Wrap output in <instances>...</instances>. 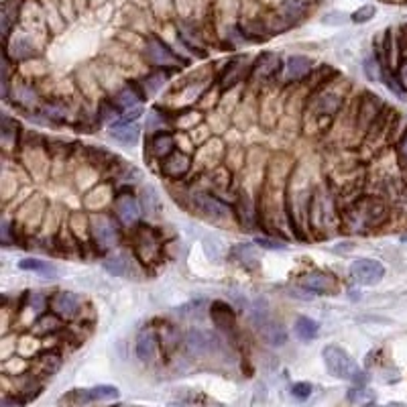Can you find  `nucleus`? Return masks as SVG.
Returning <instances> with one entry per match:
<instances>
[{
	"instance_id": "nucleus-1",
	"label": "nucleus",
	"mask_w": 407,
	"mask_h": 407,
	"mask_svg": "<svg viewBox=\"0 0 407 407\" xmlns=\"http://www.w3.org/2000/svg\"><path fill=\"white\" fill-rule=\"evenodd\" d=\"M387 218V208L383 202L375 198H363L354 202L353 206L344 212V229L351 232L365 234L371 229H377Z\"/></svg>"
},
{
	"instance_id": "nucleus-2",
	"label": "nucleus",
	"mask_w": 407,
	"mask_h": 407,
	"mask_svg": "<svg viewBox=\"0 0 407 407\" xmlns=\"http://www.w3.org/2000/svg\"><path fill=\"white\" fill-rule=\"evenodd\" d=\"M322 358H324L326 371L332 377L342 379V381H351L354 383V387H365L367 372L358 367V363L344 348H340L338 344H328L322 351Z\"/></svg>"
},
{
	"instance_id": "nucleus-3",
	"label": "nucleus",
	"mask_w": 407,
	"mask_h": 407,
	"mask_svg": "<svg viewBox=\"0 0 407 407\" xmlns=\"http://www.w3.org/2000/svg\"><path fill=\"white\" fill-rule=\"evenodd\" d=\"M133 253L145 267L155 265L163 253L159 234L147 224H137L133 231Z\"/></svg>"
},
{
	"instance_id": "nucleus-4",
	"label": "nucleus",
	"mask_w": 407,
	"mask_h": 407,
	"mask_svg": "<svg viewBox=\"0 0 407 407\" xmlns=\"http://www.w3.org/2000/svg\"><path fill=\"white\" fill-rule=\"evenodd\" d=\"M90 238L92 243L102 250H110L119 245L121 241V231H119V220L116 216L110 214H92L88 218Z\"/></svg>"
},
{
	"instance_id": "nucleus-5",
	"label": "nucleus",
	"mask_w": 407,
	"mask_h": 407,
	"mask_svg": "<svg viewBox=\"0 0 407 407\" xmlns=\"http://www.w3.org/2000/svg\"><path fill=\"white\" fill-rule=\"evenodd\" d=\"M142 55H145V61L151 68H159L163 71L177 70V68L183 66V59L174 54V49H169V45L163 43L159 37L155 35L147 37L145 47H142Z\"/></svg>"
},
{
	"instance_id": "nucleus-6",
	"label": "nucleus",
	"mask_w": 407,
	"mask_h": 407,
	"mask_svg": "<svg viewBox=\"0 0 407 407\" xmlns=\"http://www.w3.org/2000/svg\"><path fill=\"white\" fill-rule=\"evenodd\" d=\"M250 320L261 340L269 346H284L287 342V330L284 328V324L277 322L267 310H253Z\"/></svg>"
},
{
	"instance_id": "nucleus-7",
	"label": "nucleus",
	"mask_w": 407,
	"mask_h": 407,
	"mask_svg": "<svg viewBox=\"0 0 407 407\" xmlns=\"http://www.w3.org/2000/svg\"><path fill=\"white\" fill-rule=\"evenodd\" d=\"M342 107V98L332 90H316L310 98L305 110L312 114V121H330Z\"/></svg>"
},
{
	"instance_id": "nucleus-8",
	"label": "nucleus",
	"mask_w": 407,
	"mask_h": 407,
	"mask_svg": "<svg viewBox=\"0 0 407 407\" xmlns=\"http://www.w3.org/2000/svg\"><path fill=\"white\" fill-rule=\"evenodd\" d=\"M183 346L190 356L194 358H204L210 354L218 353L220 348V338L214 334L212 330H204V328H192L186 332L183 336Z\"/></svg>"
},
{
	"instance_id": "nucleus-9",
	"label": "nucleus",
	"mask_w": 407,
	"mask_h": 407,
	"mask_svg": "<svg viewBox=\"0 0 407 407\" xmlns=\"http://www.w3.org/2000/svg\"><path fill=\"white\" fill-rule=\"evenodd\" d=\"M190 198H192V206H194L195 212L206 220L222 222V220L232 218L231 206H226L222 200H218L210 192H194Z\"/></svg>"
},
{
	"instance_id": "nucleus-10",
	"label": "nucleus",
	"mask_w": 407,
	"mask_h": 407,
	"mask_svg": "<svg viewBox=\"0 0 407 407\" xmlns=\"http://www.w3.org/2000/svg\"><path fill=\"white\" fill-rule=\"evenodd\" d=\"M121 391L114 385H96L90 389H75L68 393L61 401L63 403H73V406H86V403H96V401H110L119 399Z\"/></svg>"
},
{
	"instance_id": "nucleus-11",
	"label": "nucleus",
	"mask_w": 407,
	"mask_h": 407,
	"mask_svg": "<svg viewBox=\"0 0 407 407\" xmlns=\"http://www.w3.org/2000/svg\"><path fill=\"white\" fill-rule=\"evenodd\" d=\"M112 208H114V216L123 226H137L139 218H141V204L130 192H121L114 195L112 200Z\"/></svg>"
},
{
	"instance_id": "nucleus-12",
	"label": "nucleus",
	"mask_w": 407,
	"mask_h": 407,
	"mask_svg": "<svg viewBox=\"0 0 407 407\" xmlns=\"http://www.w3.org/2000/svg\"><path fill=\"white\" fill-rule=\"evenodd\" d=\"M351 277L360 285H375L385 277V267L377 259L360 257L351 265Z\"/></svg>"
},
{
	"instance_id": "nucleus-13",
	"label": "nucleus",
	"mask_w": 407,
	"mask_h": 407,
	"mask_svg": "<svg viewBox=\"0 0 407 407\" xmlns=\"http://www.w3.org/2000/svg\"><path fill=\"white\" fill-rule=\"evenodd\" d=\"M300 285L310 296H332L338 291L336 277L328 271H310L301 277Z\"/></svg>"
},
{
	"instance_id": "nucleus-14",
	"label": "nucleus",
	"mask_w": 407,
	"mask_h": 407,
	"mask_svg": "<svg viewBox=\"0 0 407 407\" xmlns=\"http://www.w3.org/2000/svg\"><path fill=\"white\" fill-rule=\"evenodd\" d=\"M383 100L379 96L372 94H363V98L358 100V110H356V126H360L363 130H371V126L377 123V119L383 114Z\"/></svg>"
},
{
	"instance_id": "nucleus-15",
	"label": "nucleus",
	"mask_w": 407,
	"mask_h": 407,
	"mask_svg": "<svg viewBox=\"0 0 407 407\" xmlns=\"http://www.w3.org/2000/svg\"><path fill=\"white\" fill-rule=\"evenodd\" d=\"M47 308L57 318L73 320L78 316V312L82 310V300H80V296H75L71 291H57L49 298Z\"/></svg>"
},
{
	"instance_id": "nucleus-16",
	"label": "nucleus",
	"mask_w": 407,
	"mask_h": 407,
	"mask_svg": "<svg viewBox=\"0 0 407 407\" xmlns=\"http://www.w3.org/2000/svg\"><path fill=\"white\" fill-rule=\"evenodd\" d=\"M161 342H159V334L155 328L147 326L142 328L137 336V342H135V353H137V358L141 363H153L159 354Z\"/></svg>"
},
{
	"instance_id": "nucleus-17",
	"label": "nucleus",
	"mask_w": 407,
	"mask_h": 407,
	"mask_svg": "<svg viewBox=\"0 0 407 407\" xmlns=\"http://www.w3.org/2000/svg\"><path fill=\"white\" fill-rule=\"evenodd\" d=\"M208 314L212 318L216 330L226 332V334H234L236 332V312L226 301H212L210 308H208Z\"/></svg>"
},
{
	"instance_id": "nucleus-18",
	"label": "nucleus",
	"mask_w": 407,
	"mask_h": 407,
	"mask_svg": "<svg viewBox=\"0 0 407 407\" xmlns=\"http://www.w3.org/2000/svg\"><path fill=\"white\" fill-rule=\"evenodd\" d=\"M145 98H147V96H145V90H142V86H139L137 82L124 84L123 88L116 90V94L112 96L114 104L123 110V114L124 112H130V110H137Z\"/></svg>"
},
{
	"instance_id": "nucleus-19",
	"label": "nucleus",
	"mask_w": 407,
	"mask_h": 407,
	"mask_svg": "<svg viewBox=\"0 0 407 407\" xmlns=\"http://www.w3.org/2000/svg\"><path fill=\"white\" fill-rule=\"evenodd\" d=\"M190 169H192V157L179 149H176L169 157L161 161V174L169 179H181L190 174Z\"/></svg>"
},
{
	"instance_id": "nucleus-20",
	"label": "nucleus",
	"mask_w": 407,
	"mask_h": 407,
	"mask_svg": "<svg viewBox=\"0 0 407 407\" xmlns=\"http://www.w3.org/2000/svg\"><path fill=\"white\" fill-rule=\"evenodd\" d=\"M176 147H177L176 137H174L169 130H157V133H151V135H149V141H147V149H149V153L161 161L165 159V157H169V155L176 151Z\"/></svg>"
},
{
	"instance_id": "nucleus-21",
	"label": "nucleus",
	"mask_w": 407,
	"mask_h": 407,
	"mask_svg": "<svg viewBox=\"0 0 407 407\" xmlns=\"http://www.w3.org/2000/svg\"><path fill=\"white\" fill-rule=\"evenodd\" d=\"M281 70V59H279V55L275 54H263L259 59H257V63L250 68V78L253 80H261V82H269V80H273L277 73Z\"/></svg>"
},
{
	"instance_id": "nucleus-22",
	"label": "nucleus",
	"mask_w": 407,
	"mask_h": 407,
	"mask_svg": "<svg viewBox=\"0 0 407 407\" xmlns=\"http://www.w3.org/2000/svg\"><path fill=\"white\" fill-rule=\"evenodd\" d=\"M250 68H248L245 57H234L231 63L226 66V71L222 73V78H220V90H232L236 84H241Z\"/></svg>"
},
{
	"instance_id": "nucleus-23",
	"label": "nucleus",
	"mask_w": 407,
	"mask_h": 407,
	"mask_svg": "<svg viewBox=\"0 0 407 407\" xmlns=\"http://www.w3.org/2000/svg\"><path fill=\"white\" fill-rule=\"evenodd\" d=\"M312 73V61L303 55H291L287 61H285L284 75L285 82H301L305 80L308 75Z\"/></svg>"
},
{
	"instance_id": "nucleus-24",
	"label": "nucleus",
	"mask_w": 407,
	"mask_h": 407,
	"mask_svg": "<svg viewBox=\"0 0 407 407\" xmlns=\"http://www.w3.org/2000/svg\"><path fill=\"white\" fill-rule=\"evenodd\" d=\"M61 363H63V358H61V354L57 353V351H43V353L39 354L35 360H33V367H31V369H33L39 377H51V375L59 371Z\"/></svg>"
},
{
	"instance_id": "nucleus-25",
	"label": "nucleus",
	"mask_w": 407,
	"mask_h": 407,
	"mask_svg": "<svg viewBox=\"0 0 407 407\" xmlns=\"http://www.w3.org/2000/svg\"><path fill=\"white\" fill-rule=\"evenodd\" d=\"M18 269L37 273V275H41V277H45V279H57V277H59V273H57V269H55L54 265H49V263L43 261V259H35V257L20 259V261H18Z\"/></svg>"
},
{
	"instance_id": "nucleus-26",
	"label": "nucleus",
	"mask_w": 407,
	"mask_h": 407,
	"mask_svg": "<svg viewBox=\"0 0 407 407\" xmlns=\"http://www.w3.org/2000/svg\"><path fill=\"white\" fill-rule=\"evenodd\" d=\"M110 137L114 141L123 142V145H135L141 137V126L137 123L133 124H112L110 126Z\"/></svg>"
},
{
	"instance_id": "nucleus-27",
	"label": "nucleus",
	"mask_w": 407,
	"mask_h": 407,
	"mask_svg": "<svg viewBox=\"0 0 407 407\" xmlns=\"http://www.w3.org/2000/svg\"><path fill=\"white\" fill-rule=\"evenodd\" d=\"M310 4H312V0H284L281 2V17L291 25L308 13Z\"/></svg>"
},
{
	"instance_id": "nucleus-28",
	"label": "nucleus",
	"mask_w": 407,
	"mask_h": 407,
	"mask_svg": "<svg viewBox=\"0 0 407 407\" xmlns=\"http://www.w3.org/2000/svg\"><path fill=\"white\" fill-rule=\"evenodd\" d=\"M18 123L17 121H13L11 116H2V121H0V139H2V145H4V149L8 151V149H13V147H17L18 142Z\"/></svg>"
},
{
	"instance_id": "nucleus-29",
	"label": "nucleus",
	"mask_w": 407,
	"mask_h": 407,
	"mask_svg": "<svg viewBox=\"0 0 407 407\" xmlns=\"http://www.w3.org/2000/svg\"><path fill=\"white\" fill-rule=\"evenodd\" d=\"M318 330H320L318 322L308 318V316H300V318L296 320V324H293V332H296V336L300 338V340H303V342L314 340V338L318 336Z\"/></svg>"
},
{
	"instance_id": "nucleus-30",
	"label": "nucleus",
	"mask_w": 407,
	"mask_h": 407,
	"mask_svg": "<svg viewBox=\"0 0 407 407\" xmlns=\"http://www.w3.org/2000/svg\"><path fill=\"white\" fill-rule=\"evenodd\" d=\"M231 255L232 259H234L241 267L255 269V267L259 265V261H257V250L250 247V245H234Z\"/></svg>"
},
{
	"instance_id": "nucleus-31",
	"label": "nucleus",
	"mask_w": 407,
	"mask_h": 407,
	"mask_svg": "<svg viewBox=\"0 0 407 407\" xmlns=\"http://www.w3.org/2000/svg\"><path fill=\"white\" fill-rule=\"evenodd\" d=\"M167 82V71L157 70V71H151V73H147L145 78H142V90H145V96H153V94H157L161 88H163V84Z\"/></svg>"
},
{
	"instance_id": "nucleus-32",
	"label": "nucleus",
	"mask_w": 407,
	"mask_h": 407,
	"mask_svg": "<svg viewBox=\"0 0 407 407\" xmlns=\"http://www.w3.org/2000/svg\"><path fill=\"white\" fill-rule=\"evenodd\" d=\"M61 324H63V320L57 318L51 312H47V314L39 316L33 328H35L37 334H54L57 330H61Z\"/></svg>"
},
{
	"instance_id": "nucleus-33",
	"label": "nucleus",
	"mask_w": 407,
	"mask_h": 407,
	"mask_svg": "<svg viewBox=\"0 0 407 407\" xmlns=\"http://www.w3.org/2000/svg\"><path fill=\"white\" fill-rule=\"evenodd\" d=\"M88 161L92 167H110V165H114L116 163V155H112V153H108L107 149H102V147H90L88 149Z\"/></svg>"
},
{
	"instance_id": "nucleus-34",
	"label": "nucleus",
	"mask_w": 407,
	"mask_h": 407,
	"mask_svg": "<svg viewBox=\"0 0 407 407\" xmlns=\"http://www.w3.org/2000/svg\"><path fill=\"white\" fill-rule=\"evenodd\" d=\"M123 116V110L114 104V100H100L98 102V119L100 123H119Z\"/></svg>"
},
{
	"instance_id": "nucleus-35",
	"label": "nucleus",
	"mask_w": 407,
	"mask_h": 407,
	"mask_svg": "<svg viewBox=\"0 0 407 407\" xmlns=\"http://www.w3.org/2000/svg\"><path fill=\"white\" fill-rule=\"evenodd\" d=\"M141 208L145 210L147 216H151V218H155L157 214L161 212V200L157 192L149 186V188H145L142 190V204Z\"/></svg>"
},
{
	"instance_id": "nucleus-36",
	"label": "nucleus",
	"mask_w": 407,
	"mask_h": 407,
	"mask_svg": "<svg viewBox=\"0 0 407 407\" xmlns=\"http://www.w3.org/2000/svg\"><path fill=\"white\" fill-rule=\"evenodd\" d=\"M13 57L17 59V61H23V59H29V57H33L35 55V47H33V43L27 39V37H18L15 39V43H13Z\"/></svg>"
},
{
	"instance_id": "nucleus-37",
	"label": "nucleus",
	"mask_w": 407,
	"mask_h": 407,
	"mask_svg": "<svg viewBox=\"0 0 407 407\" xmlns=\"http://www.w3.org/2000/svg\"><path fill=\"white\" fill-rule=\"evenodd\" d=\"M346 397L354 406H371V403H375V393L367 389V387H353Z\"/></svg>"
},
{
	"instance_id": "nucleus-38",
	"label": "nucleus",
	"mask_w": 407,
	"mask_h": 407,
	"mask_svg": "<svg viewBox=\"0 0 407 407\" xmlns=\"http://www.w3.org/2000/svg\"><path fill=\"white\" fill-rule=\"evenodd\" d=\"M163 332L159 334V342H161V348L165 351V353H174L176 351V346L179 344V336H177V332L169 326V324H165L163 328H161Z\"/></svg>"
},
{
	"instance_id": "nucleus-39",
	"label": "nucleus",
	"mask_w": 407,
	"mask_h": 407,
	"mask_svg": "<svg viewBox=\"0 0 407 407\" xmlns=\"http://www.w3.org/2000/svg\"><path fill=\"white\" fill-rule=\"evenodd\" d=\"M104 269L114 277H124L126 275V259L123 255H112L104 259Z\"/></svg>"
},
{
	"instance_id": "nucleus-40",
	"label": "nucleus",
	"mask_w": 407,
	"mask_h": 407,
	"mask_svg": "<svg viewBox=\"0 0 407 407\" xmlns=\"http://www.w3.org/2000/svg\"><path fill=\"white\" fill-rule=\"evenodd\" d=\"M385 71L387 70H383V66H381V61L377 57H369L365 61V73L372 82H383L385 80Z\"/></svg>"
},
{
	"instance_id": "nucleus-41",
	"label": "nucleus",
	"mask_w": 407,
	"mask_h": 407,
	"mask_svg": "<svg viewBox=\"0 0 407 407\" xmlns=\"http://www.w3.org/2000/svg\"><path fill=\"white\" fill-rule=\"evenodd\" d=\"M204 308H210V303L204 300H192L190 303L181 305V308H179V312H181V316H183V318H200V314H202V310H204Z\"/></svg>"
},
{
	"instance_id": "nucleus-42",
	"label": "nucleus",
	"mask_w": 407,
	"mask_h": 407,
	"mask_svg": "<svg viewBox=\"0 0 407 407\" xmlns=\"http://www.w3.org/2000/svg\"><path fill=\"white\" fill-rule=\"evenodd\" d=\"M375 15H377V8H375L372 4H365V6H360L358 11H354L351 20H353V23H358V25H363V23H369Z\"/></svg>"
},
{
	"instance_id": "nucleus-43",
	"label": "nucleus",
	"mask_w": 407,
	"mask_h": 407,
	"mask_svg": "<svg viewBox=\"0 0 407 407\" xmlns=\"http://www.w3.org/2000/svg\"><path fill=\"white\" fill-rule=\"evenodd\" d=\"M100 192L107 195V198H104V200H98V204L94 202V195H98L96 188H94V190L86 195V206H88V208H96V206L100 208V206H104V204H107V200H114V195H112V192H110V188H108V186H100ZM100 198H102V195H100Z\"/></svg>"
},
{
	"instance_id": "nucleus-44",
	"label": "nucleus",
	"mask_w": 407,
	"mask_h": 407,
	"mask_svg": "<svg viewBox=\"0 0 407 407\" xmlns=\"http://www.w3.org/2000/svg\"><path fill=\"white\" fill-rule=\"evenodd\" d=\"M312 383H308V381H298V383H293L291 385V395L296 397V399H300V401H305L310 395H312Z\"/></svg>"
},
{
	"instance_id": "nucleus-45",
	"label": "nucleus",
	"mask_w": 407,
	"mask_h": 407,
	"mask_svg": "<svg viewBox=\"0 0 407 407\" xmlns=\"http://www.w3.org/2000/svg\"><path fill=\"white\" fill-rule=\"evenodd\" d=\"M261 248H269V250H279V248H285V243L277 241V238H257L255 241Z\"/></svg>"
},
{
	"instance_id": "nucleus-46",
	"label": "nucleus",
	"mask_w": 407,
	"mask_h": 407,
	"mask_svg": "<svg viewBox=\"0 0 407 407\" xmlns=\"http://www.w3.org/2000/svg\"><path fill=\"white\" fill-rule=\"evenodd\" d=\"M397 159H399V163L407 169V128L406 133H403V137H401V141H399V145H397Z\"/></svg>"
},
{
	"instance_id": "nucleus-47",
	"label": "nucleus",
	"mask_w": 407,
	"mask_h": 407,
	"mask_svg": "<svg viewBox=\"0 0 407 407\" xmlns=\"http://www.w3.org/2000/svg\"><path fill=\"white\" fill-rule=\"evenodd\" d=\"M397 82H399L401 90L407 92V59L397 68Z\"/></svg>"
}]
</instances>
